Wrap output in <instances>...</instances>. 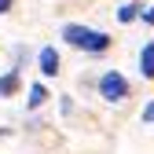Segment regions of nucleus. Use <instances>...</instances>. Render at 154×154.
Wrapping results in <instances>:
<instances>
[{"label":"nucleus","mask_w":154,"mask_h":154,"mask_svg":"<svg viewBox=\"0 0 154 154\" xmlns=\"http://www.w3.org/2000/svg\"><path fill=\"white\" fill-rule=\"evenodd\" d=\"M44 99H48V88H44V85H33V88H29V106L37 110Z\"/></svg>","instance_id":"6"},{"label":"nucleus","mask_w":154,"mask_h":154,"mask_svg":"<svg viewBox=\"0 0 154 154\" xmlns=\"http://www.w3.org/2000/svg\"><path fill=\"white\" fill-rule=\"evenodd\" d=\"M143 18H147L150 26H154V8H147V11H143Z\"/></svg>","instance_id":"10"},{"label":"nucleus","mask_w":154,"mask_h":154,"mask_svg":"<svg viewBox=\"0 0 154 154\" xmlns=\"http://www.w3.org/2000/svg\"><path fill=\"white\" fill-rule=\"evenodd\" d=\"M143 121H147V125H154V103H147V106H143Z\"/></svg>","instance_id":"8"},{"label":"nucleus","mask_w":154,"mask_h":154,"mask_svg":"<svg viewBox=\"0 0 154 154\" xmlns=\"http://www.w3.org/2000/svg\"><path fill=\"white\" fill-rule=\"evenodd\" d=\"M15 92H18V73L8 70L4 77H0V95H15Z\"/></svg>","instance_id":"5"},{"label":"nucleus","mask_w":154,"mask_h":154,"mask_svg":"<svg viewBox=\"0 0 154 154\" xmlns=\"http://www.w3.org/2000/svg\"><path fill=\"white\" fill-rule=\"evenodd\" d=\"M140 73L143 77H154V44H147L140 51Z\"/></svg>","instance_id":"4"},{"label":"nucleus","mask_w":154,"mask_h":154,"mask_svg":"<svg viewBox=\"0 0 154 154\" xmlns=\"http://www.w3.org/2000/svg\"><path fill=\"white\" fill-rule=\"evenodd\" d=\"M63 41H70L73 48H81V51H106L110 48V37L99 33V29H88V26H66L63 29Z\"/></svg>","instance_id":"1"},{"label":"nucleus","mask_w":154,"mask_h":154,"mask_svg":"<svg viewBox=\"0 0 154 154\" xmlns=\"http://www.w3.org/2000/svg\"><path fill=\"white\" fill-rule=\"evenodd\" d=\"M140 11H143V8H140V4H125V8H121V11H118V22H132V18H136V15H140Z\"/></svg>","instance_id":"7"},{"label":"nucleus","mask_w":154,"mask_h":154,"mask_svg":"<svg viewBox=\"0 0 154 154\" xmlns=\"http://www.w3.org/2000/svg\"><path fill=\"white\" fill-rule=\"evenodd\" d=\"M99 95H103V99H110V103H118V99H125V95H128V81H125L118 70H110V73L99 77Z\"/></svg>","instance_id":"2"},{"label":"nucleus","mask_w":154,"mask_h":154,"mask_svg":"<svg viewBox=\"0 0 154 154\" xmlns=\"http://www.w3.org/2000/svg\"><path fill=\"white\" fill-rule=\"evenodd\" d=\"M41 73L44 77L59 73V51H55V48H41Z\"/></svg>","instance_id":"3"},{"label":"nucleus","mask_w":154,"mask_h":154,"mask_svg":"<svg viewBox=\"0 0 154 154\" xmlns=\"http://www.w3.org/2000/svg\"><path fill=\"white\" fill-rule=\"evenodd\" d=\"M11 4H15V0H0V15H8V11H11Z\"/></svg>","instance_id":"9"}]
</instances>
